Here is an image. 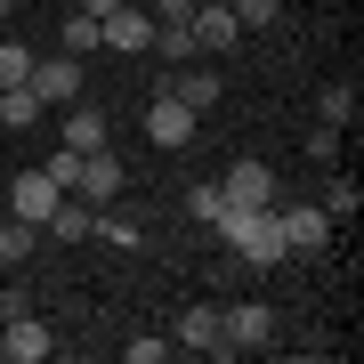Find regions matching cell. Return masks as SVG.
Instances as JSON below:
<instances>
[{"instance_id": "obj_1", "label": "cell", "mask_w": 364, "mask_h": 364, "mask_svg": "<svg viewBox=\"0 0 364 364\" xmlns=\"http://www.w3.org/2000/svg\"><path fill=\"white\" fill-rule=\"evenodd\" d=\"M210 235L243 251V267H284V227H275V203H267V210H235V203H219Z\"/></svg>"}, {"instance_id": "obj_2", "label": "cell", "mask_w": 364, "mask_h": 364, "mask_svg": "<svg viewBox=\"0 0 364 364\" xmlns=\"http://www.w3.org/2000/svg\"><path fill=\"white\" fill-rule=\"evenodd\" d=\"M81 90H90L81 57H65V49H57V57H33V97H41V105H73Z\"/></svg>"}, {"instance_id": "obj_3", "label": "cell", "mask_w": 364, "mask_h": 364, "mask_svg": "<svg viewBox=\"0 0 364 364\" xmlns=\"http://www.w3.org/2000/svg\"><path fill=\"white\" fill-rule=\"evenodd\" d=\"M97 41H105V49H122V57H146V49H154V16L122 0L114 16H97Z\"/></svg>"}, {"instance_id": "obj_4", "label": "cell", "mask_w": 364, "mask_h": 364, "mask_svg": "<svg viewBox=\"0 0 364 364\" xmlns=\"http://www.w3.org/2000/svg\"><path fill=\"white\" fill-rule=\"evenodd\" d=\"M57 203H65V186H57L41 162H33V170H16V186H9V210H16V219H33V227H41Z\"/></svg>"}, {"instance_id": "obj_5", "label": "cell", "mask_w": 364, "mask_h": 364, "mask_svg": "<svg viewBox=\"0 0 364 364\" xmlns=\"http://www.w3.org/2000/svg\"><path fill=\"white\" fill-rule=\"evenodd\" d=\"M122 178H130V170H122V154H114V146H90V154H81L73 195H81V203H114V195H122Z\"/></svg>"}, {"instance_id": "obj_6", "label": "cell", "mask_w": 364, "mask_h": 364, "mask_svg": "<svg viewBox=\"0 0 364 364\" xmlns=\"http://www.w3.org/2000/svg\"><path fill=\"white\" fill-rule=\"evenodd\" d=\"M146 138H154V146H186V138H195V105L154 90V97H146Z\"/></svg>"}, {"instance_id": "obj_7", "label": "cell", "mask_w": 364, "mask_h": 364, "mask_svg": "<svg viewBox=\"0 0 364 364\" xmlns=\"http://www.w3.org/2000/svg\"><path fill=\"white\" fill-rule=\"evenodd\" d=\"M170 348H195V356H235V348H227V332H219V308H210V299H195V308L178 316Z\"/></svg>"}, {"instance_id": "obj_8", "label": "cell", "mask_w": 364, "mask_h": 364, "mask_svg": "<svg viewBox=\"0 0 364 364\" xmlns=\"http://www.w3.org/2000/svg\"><path fill=\"white\" fill-rule=\"evenodd\" d=\"M186 33H195V49H210V57H227L235 41H243V25H235V9H227V0H195Z\"/></svg>"}, {"instance_id": "obj_9", "label": "cell", "mask_w": 364, "mask_h": 364, "mask_svg": "<svg viewBox=\"0 0 364 364\" xmlns=\"http://www.w3.org/2000/svg\"><path fill=\"white\" fill-rule=\"evenodd\" d=\"M219 195H227L235 210H267V203H275V170H267V162H227Z\"/></svg>"}, {"instance_id": "obj_10", "label": "cell", "mask_w": 364, "mask_h": 364, "mask_svg": "<svg viewBox=\"0 0 364 364\" xmlns=\"http://www.w3.org/2000/svg\"><path fill=\"white\" fill-rule=\"evenodd\" d=\"M219 332H227V348H267V340H275V308H267V299H243V308L219 316Z\"/></svg>"}, {"instance_id": "obj_11", "label": "cell", "mask_w": 364, "mask_h": 364, "mask_svg": "<svg viewBox=\"0 0 364 364\" xmlns=\"http://www.w3.org/2000/svg\"><path fill=\"white\" fill-rule=\"evenodd\" d=\"M49 348H57V340H49V324H41V316H25V308L0 324V356H9V364H41Z\"/></svg>"}, {"instance_id": "obj_12", "label": "cell", "mask_w": 364, "mask_h": 364, "mask_svg": "<svg viewBox=\"0 0 364 364\" xmlns=\"http://www.w3.org/2000/svg\"><path fill=\"white\" fill-rule=\"evenodd\" d=\"M275 227H284V251H324V235H332L324 203H284V210H275Z\"/></svg>"}, {"instance_id": "obj_13", "label": "cell", "mask_w": 364, "mask_h": 364, "mask_svg": "<svg viewBox=\"0 0 364 364\" xmlns=\"http://www.w3.org/2000/svg\"><path fill=\"white\" fill-rule=\"evenodd\" d=\"M41 227H49L57 243H90V235H97V203H81V195H65V203L49 210V219H41Z\"/></svg>"}, {"instance_id": "obj_14", "label": "cell", "mask_w": 364, "mask_h": 364, "mask_svg": "<svg viewBox=\"0 0 364 364\" xmlns=\"http://www.w3.org/2000/svg\"><path fill=\"white\" fill-rule=\"evenodd\" d=\"M65 146H81V154H90V146H105V114H97V105H65Z\"/></svg>"}, {"instance_id": "obj_15", "label": "cell", "mask_w": 364, "mask_h": 364, "mask_svg": "<svg viewBox=\"0 0 364 364\" xmlns=\"http://www.w3.org/2000/svg\"><path fill=\"white\" fill-rule=\"evenodd\" d=\"M33 122H41V97H33V81L0 90V130H33Z\"/></svg>"}, {"instance_id": "obj_16", "label": "cell", "mask_w": 364, "mask_h": 364, "mask_svg": "<svg viewBox=\"0 0 364 364\" xmlns=\"http://www.w3.org/2000/svg\"><path fill=\"white\" fill-rule=\"evenodd\" d=\"M162 90H170V97H186L195 114H210V105H219V73H170Z\"/></svg>"}, {"instance_id": "obj_17", "label": "cell", "mask_w": 364, "mask_h": 364, "mask_svg": "<svg viewBox=\"0 0 364 364\" xmlns=\"http://www.w3.org/2000/svg\"><path fill=\"white\" fill-rule=\"evenodd\" d=\"M154 49L170 57V65H195V57H203V49H195V33H186V25H154Z\"/></svg>"}, {"instance_id": "obj_18", "label": "cell", "mask_w": 364, "mask_h": 364, "mask_svg": "<svg viewBox=\"0 0 364 364\" xmlns=\"http://www.w3.org/2000/svg\"><path fill=\"white\" fill-rule=\"evenodd\" d=\"M16 81H33V49L25 41H0V90H16Z\"/></svg>"}, {"instance_id": "obj_19", "label": "cell", "mask_w": 364, "mask_h": 364, "mask_svg": "<svg viewBox=\"0 0 364 364\" xmlns=\"http://www.w3.org/2000/svg\"><path fill=\"white\" fill-rule=\"evenodd\" d=\"M16 259H33V219H9V227H0V267H16Z\"/></svg>"}, {"instance_id": "obj_20", "label": "cell", "mask_w": 364, "mask_h": 364, "mask_svg": "<svg viewBox=\"0 0 364 364\" xmlns=\"http://www.w3.org/2000/svg\"><path fill=\"white\" fill-rule=\"evenodd\" d=\"M324 122H332V130L356 122V81H332V90H324Z\"/></svg>"}, {"instance_id": "obj_21", "label": "cell", "mask_w": 364, "mask_h": 364, "mask_svg": "<svg viewBox=\"0 0 364 364\" xmlns=\"http://www.w3.org/2000/svg\"><path fill=\"white\" fill-rule=\"evenodd\" d=\"M90 49H105V41H97V16L81 9V16H65V57H90Z\"/></svg>"}, {"instance_id": "obj_22", "label": "cell", "mask_w": 364, "mask_h": 364, "mask_svg": "<svg viewBox=\"0 0 364 364\" xmlns=\"http://www.w3.org/2000/svg\"><path fill=\"white\" fill-rule=\"evenodd\" d=\"M41 170H49V178L73 195V178H81V146H57V154H41Z\"/></svg>"}, {"instance_id": "obj_23", "label": "cell", "mask_w": 364, "mask_h": 364, "mask_svg": "<svg viewBox=\"0 0 364 364\" xmlns=\"http://www.w3.org/2000/svg\"><path fill=\"white\" fill-rule=\"evenodd\" d=\"M227 9H235V25H275V16H284V0H227Z\"/></svg>"}, {"instance_id": "obj_24", "label": "cell", "mask_w": 364, "mask_h": 364, "mask_svg": "<svg viewBox=\"0 0 364 364\" xmlns=\"http://www.w3.org/2000/svg\"><path fill=\"white\" fill-rule=\"evenodd\" d=\"M356 203H364V195H356V178H332V186H324V219H348Z\"/></svg>"}, {"instance_id": "obj_25", "label": "cell", "mask_w": 364, "mask_h": 364, "mask_svg": "<svg viewBox=\"0 0 364 364\" xmlns=\"http://www.w3.org/2000/svg\"><path fill=\"white\" fill-rule=\"evenodd\" d=\"M219 203H227L219 186H195V195H186V219H203V227H210V219H219Z\"/></svg>"}, {"instance_id": "obj_26", "label": "cell", "mask_w": 364, "mask_h": 364, "mask_svg": "<svg viewBox=\"0 0 364 364\" xmlns=\"http://www.w3.org/2000/svg\"><path fill=\"white\" fill-rule=\"evenodd\" d=\"M308 154H316V162H340V130H332V122H316V130H308Z\"/></svg>"}, {"instance_id": "obj_27", "label": "cell", "mask_w": 364, "mask_h": 364, "mask_svg": "<svg viewBox=\"0 0 364 364\" xmlns=\"http://www.w3.org/2000/svg\"><path fill=\"white\" fill-rule=\"evenodd\" d=\"M97 235H105V243H138V227H130V219H114L105 203H97Z\"/></svg>"}, {"instance_id": "obj_28", "label": "cell", "mask_w": 364, "mask_h": 364, "mask_svg": "<svg viewBox=\"0 0 364 364\" xmlns=\"http://www.w3.org/2000/svg\"><path fill=\"white\" fill-rule=\"evenodd\" d=\"M122 356H130V364H162V356H170V340H154V332H146V340H130Z\"/></svg>"}, {"instance_id": "obj_29", "label": "cell", "mask_w": 364, "mask_h": 364, "mask_svg": "<svg viewBox=\"0 0 364 364\" xmlns=\"http://www.w3.org/2000/svg\"><path fill=\"white\" fill-rule=\"evenodd\" d=\"M146 16H154V25H186V16H195V0H154Z\"/></svg>"}, {"instance_id": "obj_30", "label": "cell", "mask_w": 364, "mask_h": 364, "mask_svg": "<svg viewBox=\"0 0 364 364\" xmlns=\"http://www.w3.org/2000/svg\"><path fill=\"white\" fill-rule=\"evenodd\" d=\"M81 9H90V16H114V9H122V0H81Z\"/></svg>"}, {"instance_id": "obj_31", "label": "cell", "mask_w": 364, "mask_h": 364, "mask_svg": "<svg viewBox=\"0 0 364 364\" xmlns=\"http://www.w3.org/2000/svg\"><path fill=\"white\" fill-rule=\"evenodd\" d=\"M0 16H9V0H0Z\"/></svg>"}, {"instance_id": "obj_32", "label": "cell", "mask_w": 364, "mask_h": 364, "mask_svg": "<svg viewBox=\"0 0 364 364\" xmlns=\"http://www.w3.org/2000/svg\"><path fill=\"white\" fill-rule=\"evenodd\" d=\"M0 324H9V316H0Z\"/></svg>"}]
</instances>
